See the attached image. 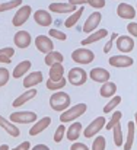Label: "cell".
<instances>
[{"instance_id":"obj_22","label":"cell","mask_w":137,"mask_h":150,"mask_svg":"<svg viewBox=\"0 0 137 150\" xmlns=\"http://www.w3.org/2000/svg\"><path fill=\"white\" fill-rule=\"evenodd\" d=\"M37 96V89H28L25 93H22L19 98H16V99L13 100V106L15 108H19V106H22L23 103H26L28 100H31L32 98H35Z\"/></svg>"},{"instance_id":"obj_10","label":"cell","mask_w":137,"mask_h":150,"mask_svg":"<svg viewBox=\"0 0 137 150\" xmlns=\"http://www.w3.org/2000/svg\"><path fill=\"white\" fill-rule=\"evenodd\" d=\"M35 47H37V50L40 51V52L48 54V52L54 51V42L47 35H38L35 38Z\"/></svg>"},{"instance_id":"obj_17","label":"cell","mask_w":137,"mask_h":150,"mask_svg":"<svg viewBox=\"0 0 137 150\" xmlns=\"http://www.w3.org/2000/svg\"><path fill=\"white\" fill-rule=\"evenodd\" d=\"M43 82V73L41 71H32L29 74L25 76L23 79V86L26 89H34V86L40 85Z\"/></svg>"},{"instance_id":"obj_8","label":"cell","mask_w":137,"mask_h":150,"mask_svg":"<svg viewBox=\"0 0 137 150\" xmlns=\"http://www.w3.org/2000/svg\"><path fill=\"white\" fill-rule=\"evenodd\" d=\"M101 21H102V15H101L99 12H93V13H91V15L88 16L86 22L83 23V32H86V34L95 32V31L98 29Z\"/></svg>"},{"instance_id":"obj_42","label":"cell","mask_w":137,"mask_h":150,"mask_svg":"<svg viewBox=\"0 0 137 150\" xmlns=\"http://www.w3.org/2000/svg\"><path fill=\"white\" fill-rule=\"evenodd\" d=\"M70 150H89V147L83 143H73L70 146Z\"/></svg>"},{"instance_id":"obj_45","label":"cell","mask_w":137,"mask_h":150,"mask_svg":"<svg viewBox=\"0 0 137 150\" xmlns=\"http://www.w3.org/2000/svg\"><path fill=\"white\" fill-rule=\"evenodd\" d=\"M69 3L73 6H77V4H86V0H70Z\"/></svg>"},{"instance_id":"obj_16","label":"cell","mask_w":137,"mask_h":150,"mask_svg":"<svg viewBox=\"0 0 137 150\" xmlns=\"http://www.w3.org/2000/svg\"><path fill=\"white\" fill-rule=\"evenodd\" d=\"M34 21L40 25V26H50L53 23V18H51V13L48 10L44 9H40L34 13Z\"/></svg>"},{"instance_id":"obj_11","label":"cell","mask_w":137,"mask_h":150,"mask_svg":"<svg viewBox=\"0 0 137 150\" xmlns=\"http://www.w3.org/2000/svg\"><path fill=\"white\" fill-rule=\"evenodd\" d=\"M108 63H109V66H112V67L121 69V67H130V66H133V64H134V60H133L131 57H128V55H121V54H118V55L109 57Z\"/></svg>"},{"instance_id":"obj_35","label":"cell","mask_w":137,"mask_h":150,"mask_svg":"<svg viewBox=\"0 0 137 150\" xmlns=\"http://www.w3.org/2000/svg\"><path fill=\"white\" fill-rule=\"evenodd\" d=\"M22 4V0H12V1H4V3H0V12H6V10H10V9H16L18 6Z\"/></svg>"},{"instance_id":"obj_4","label":"cell","mask_w":137,"mask_h":150,"mask_svg":"<svg viewBox=\"0 0 137 150\" xmlns=\"http://www.w3.org/2000/svg\"><path fill=\"white\" fill-rule=\"evenodd\" d=\"M37 114L32 111H19V112H13L10 115V122L13 124H29L37 121Z\"/></svg>"},{"instance_id":"obj_36","label":"cell","mask_w":137,"mask_h":150,"mask_svg":"<svg viewBox=\"0 0 137 150\" xmlns=\"http://www.w3.org/2000/svg\"><path fill=\"white\" fill-rule=\"evenodd\" d=\"M64 136H66V127H64V124H60V125L57 127L55 133H54V142H55V143H60Z\"/></svg>"},{"instance_id":"obj_23","label":"cell","mask_w":137,"mask_h":150,"mask_svg":"<svg viewBox=\"0 0 137 150\" xmlns=\"http://www.w3.org/2000/svg\"><path fill=\"white\" fill-rule=\"evenodd\" d=\"M108 35V31L106 29H96L95 32L89 34V37L86 40H82V45H88V44H93L99 40H104L105 37Z\"/></svg>"},{"instance_id":"obj_25","label":"cell","mask_w":137,"mask_h":150,"mask_svg":"<svg viewBox=\"0 0 137 150\" xmlns=\"http://www.w3.org/2000/svg\"><path fill=\"white\" fill-rule=\"evenodd\" d=\"M117 92V85L114 82H106V83H102L101 89H99V93L101 96L104 98H112Z\"/></svg>"},{"instance_id":"obj_34","label":"cell","mask_w":137,"mask_h":150,"mask_svg":"<svg viewBox=\"0 0 137 150\" xmlns=\"http://www.w3.org/2000/svg\"><path fill=\"white\" fill-rule=\"evenodd\" d=\"M66 83H67V80L63 77L61 80H58V82H51L50 79L47 80V88L50 89V91H60L61 88H64L66 86Z\"/></svg>"},{"instance_id":"obj_44","label":"cell","mask_w":137,"mask_h":150,"mask_svg":"<svg viewBox=\"0 0 137 150\" xmlns=\"http://www.w3.org/2000/svg\"><path fill=\"white\" fill-rule=\"evenodd\" d=\"M31 150H50V147L45 146V144H37V146H34Z\"/></svg>"},{"instance_id":"obj_33","label":"cell","mask_w":137,"mask_h":150,"mask_svg":"<svg viewBox=\"0 0 137 150\" xmlns=\"http://www.w3.org/2000/svg\"><path fill=\"white\" fill-rule=\"evenodd\" d=\"M106 147V140L104 136H98L95 137L93 143H92V150H105Z\"/></svg>"},{"instance_id":"obj_27","label":"cell","mask_w":137,"mask_h":150,"mask_svg":"<svg viewBox=\"0 0 137 150\" xmlns=\"http://www.w3.org/2000/svg\"><path fill=\"white\" fill-rule=\"evenodd\" d=\"M45 64L47 66H53V64H57V63H63V60H64V57H63V54L61 52H58V51H51V52H48L45 54Z\"/></svg>"},{"instance_id":"obj_28","label":"cell","mask_w":137,"mask_h":150,"mask_svg":"<svg viewBox=\"0 0 137 150\" xmlns=\"http://www.w3.org/2000/svg\"><path fill=\"white\" fill-rule=\"evenodd\" d=\"M83 15V7H79V9H76V12H73L67 19H66V22H64V26L66 28H73L77 22H79V19H80V16Z\"/></svg>"},{"instance_id":"obj_9","label":"cell","mask_w":137,"mask_h":150,"mask_svg":"<svg viewBox=\"0 0 137 150\" xmlns=\"http://www.w3.org/2000/svg\"><path fill=\"white\" fill-rule=\"evenodd\" d=\"M109 76H111V73L104 67H95L88 73V77H91L93 82H98V83L109 82Z\"/></svg>"},{"instance_id":"obj_18","label":"cell","mask_w":137,"mask_h":150,"mask_svg":"<svg viewBox=\"0 0 137 150\" xmlns=\"http://www.w3.org/2000/svg\"><path fill=\"white\" fill-rule=\"evenodd\" d=\"M50 124H51V118H50V117H44V118H41L40 121L37 120V121H35V124L31 127L29 134H31V136H38L40 133H43V131L45 130Z\"/></svg>"},{"instance_id":"obj_13","label":"cell","mask_w":137,"mask_h":150,"mask_svg":"<svg viewBox=\"0 0 137 150\" xmlns=\"http://www.w3.org/2000/svg\"><path fill=\"white\" fill-rule=\"evenodd\" d=\"M13 41H15L18 48H28L32 42V38H31V34L28 31H18L13 37Z\"/></svg>"},{"instance_id":"obj_41","label":"cell","mask_w":137,"mask_h":150,"mask_svg":"<svg viewBox=\"0 0 137 150\" xmlns=\"http://www.w3.org/2000/svg\"><path fill=\"white\" fill-rule=\"evenodd\" d=\"M127 29H128V32H130V35H133V38H136L137 37V23L133 21V22H130L128 25H127Z\"/></svg>"},{"instance_id":"obj_38","label":"cell","mask_w":137,"mask_h":150,"mask_svg":"<svg viewBox=\"0 0 137 150\" xmlns=\"http://www.w3.org/2000/svg\"><path fill=\"white\" fill-rule=\"evenodd\" d=\"M50 37L54 40H60V41H66V38H67V35L58 29H50Z\"/></svg>"},{"instance_id":"obj_46","label":"cell","mask_w":137,"mask_h":150,"mask_svg":"<svg viewBox=\"0 0 137 150\" xmlns=\"http://www.w3.org/2000/svg\"><path fill=\"white\" fill-rule=\"evenodd\" d=\"M0 150H10V149H9L7 144H1V146H0Z\"/></svg>"},{"instance_id":"obj_14","label":"cell","mask_w":137,"mask_h":150,"mask_svg":"<svg viewBox=\"0 0 137 150\" xmlns=\"http://www.w3.org/2000/svg\"><path fill=\"white\" fill-rule=\"evenodd\" d=\"M117 15L121 18V19H133L136 18V9L128 4V3H118L117 6Z\"/></svg>"},{"instance_id":"obj_43","label":"cell","mask_w":137,"mask_h":150,"mask_svg":"<svg viewBox=\"0 0 137 150\" xmlns=\"http://www.w3.org/2000/svg\"><path fill=\"white\" fill-rule=\"evenodd\" d=\"M29 149H31V143L29 142H23V143L18 144L15 149H12V150H29Z\"/></svg>"},{"instance_id":"obj_39","label":"cell","mask_w":137,"mask_h":150,"mask_svg":"<svg viewBox=\"0 0 137 150\" xmlns=\"http://www.w3.org/2000/svg\"><path fill=\"white\" fill-rule=\"evenodd\" d=\"M117 38H118V34H115V32H114V34L111 35V40H108V42L105 44V47H104V52H106V54H108V52L111 51L112 44H114V40H117Z\"/></svg>"},{"instance_id":"obj_5","label":"cell","mask_w":137,"mask_h":150,"mask_svg":"<svg viewBox=\"0 0 137 150\" xmlns=\"http://www.w3.org/2000/svg\"><path fill=\"white\" fill-rule=\"evenodd\" d=\"M93 58H95L93 51L88 48H77L72 52V60L77 64H89L93 61Z\"/></svg>"},{"instance_id":"obj_15","label":"cell","mask_w":137,"mask_h":150,"mask_svg":"<svg viewBox=\"0 0 137 150\" xmlns=\"http://www.w3.org/2000/svg\"><path fill=\"white\" fill-rule=\"evenodd\" d=\"M48 9L54 13H73L76 12V6L70 4L69 1L67 3H63V1H54L51 4H48Z\"/></svg>"},{"instance_id":"obj_26","label":"cell","mask_w":137,"mask_h":150,"mask_svg":"<svg viewBox=\"0 0 137 150\" xmlns=\"http://www.w3.org/2000/svg\"><path fill=\"white\" fill-rule=\"evenodd\" d=\"M134 139H136V124L134 121L128 122V133H127V142L124 144V150H131L134 144Z\"/></svg>"},{"instance_id":"obj_2","label":"cell","mask_w":137,"mask_h":150,"mask_svg":"<svg viewBox=\"0 0 137 150\" xmlns=\"http://www.w3.org/2000/svg\"><path fill=\"white\" fill-rule=\"evenodd\" d=\"M86 109H88V105H86V103H76L75 106L67 108L64 112H61L60 121H61L63 124H64V122H72V121H75L76 118L82 117V115L86 112Z\"/></svg>"},{"instance_id":"obj_1","label":"cell","mask_w":137,"mask_h":150,"mask_svg":"<svg viewBox=\"0 0 137 150\" xmlns=\"http://www.w3.org/2000/svg\"><path fill=\"white\" fill-rule=\"evenodd\" d=\"M70 102H72V99H70V96L66 92H55L50 98V106L54 111L64 112L70 106Z\"/></svg>"},{"instance_id":"obj_3","label":"cell","mask_w":137,"mask_h":150,"mask_svg":"<svg viewBox=\"0 0 137 150\" xmlns=\"http://www.w3.org/2000/svg\"><path fill=\"white\" fill-rule=\"evenodd\" d=\"M67 80L73 86H82L88 80V73L82 67H73V69H70V71L67 74Z\"/></svg>"},{"instance_id":"obj_6","label":"cell","mask_w":137,"mask_h":150,"mask_svg":"<svg viewBox=\"0 0 137 150\" xmlns=\"http://www.w3.org/2000/svg\"><path fill=\"white\" fill-rule=\"evenodd\" d=\"M31 13H32V7H31L29 4L21 6V7L18 9V12L15 13V16H13V19H12V23H13L16 28L22 26V25L28 21V18L31 16Z\"/></svg>"},{"instance_id":"obj_7","label":"cell","mask_w":137,"mask_h":150,"mask_svg":"<svg viewBox=\"0 0 137 150\" xmlns=\"http://www.w3.org/2000/svg\"><path fill=\"white\" fill-rule=\"evenodd\" d=\"M105 122H106V120H105L104 117H98V118H95L91 124L85 128L83 136H85L86 139H91V137H93V136H96V134L105 127Z\"/></svg>"},{"instance_id":"obj_31","label":"cell","mask_w":137,"mask_h":150,"mask_svg":"<svg viewBox=\"0 0 137 150\" xmlns=\"http://www.w3.org/2000/svg\"><path fill=\"white\" fill-rule=\"evenodd\" d=\"M13 54H15V50H13L12 47L1 48V50H0V63L9 64V63H10V58H12Z\"/></svg>"},{"instance_id":"obj_32","label":"cell","mask_w":137,"mask_h":150,"mask_svg":"<svg viewBox=\"0 0 137 150\" xmlns=\"http://www.w3.org/2000/svg\"><path fill=\"white\" fill-rule=\"evenodd\" d=\"M121 103V96H112L111 99H109V102L104 106V112L105 114H109L112 109H115L118 105Z\"/></svg>"},{"instance_id":"obj_40","label":"cell","mask_w":137,"mask_h":150,"mask_svg":"<svg viewBox=\"0 0 137 150\" xmlns=\"http://www.w3.org/2000/svg\"><path fill=\"white\" fill-rule=\"evenodd\" d=\"M86 3L91 4L92 7H95V9H101V7H104V6L106 4L105 0H88Z\"/></svg>"},{"instance_id":"obj_12","label":"cell","mask_w":137,"mask_h":150,"mask_svg":"<svg viewBox=\"0 0 137 150\" xmlns=\"http://www.w3.org/2000/svg\"><path fill=\"white\" fill-rule=\"evenodd\" d=\"M115 41H117V48L121 52H130L136 47L134 40L131 37H127V35H118V38Z\"/></svg>"},{"instance_id":"obj_29","label":"cell","mask_w":137,"mask_h":150,"mask_svg":"<svg viewBox=\"0 0 137 150\" xmlns=\"http://www.w3.org/2000/svg\"><path fill=\"white\" fill-rule=\"evenodd\" d=\"M111 131H112V137H114V143H115V146L121 147L123 140H124V136H123V128H121V122H118L117 125H114V128H112Z\"/></svg>"},{"instance_id":"obj_30","label":"cell","mask_w":137,"mask_h":150,"mask_svg":"<svg viewBox=\"0 0 137 150\" xmlns=\"http://www.w3.org/2000/svg\"><path fill=\"white\" fill-rule=\"evenodd\" d=\"M121 117H123V114H121L120 111L112 112V115H111L109 121H108V122H105V128H106L108 131H109V130H112V128H114V125H117L118 122H121Z\"/></svg>"},{"instance_id":"obj_19","label":"cell","mask_w":137,"mask_h":150,"mask_svg":"<svg viewBox=\"0 0 137 150\" xmlns=\"http://www.w3.org/2000/svg\"><path fill=\"white\" fill-rule=\"evenodd\" d=\"M0 127L4 128V131L9 133L12 137H19V134H21V131H19V128L16 127V124L10 122V121L6 120L3 115H0Z\"/></svg>"},{"instance_id":"obj_37","label":"cell","mask_w":137,"mask_h":150,"mask_svg":"<svg viewBox=\"0 0 137 150\" xmlns=\"http://www.w3.org/2000/svg\"><path fill=\"white\" fill-rule=\"evenodd\" d=\"M9 77H10L9 70H7V69H4V67H0V88H1V86H4V85L9 82Z\"/></svg>"},{"instance_id":"obj_20","label":"cell","mask_w":137,"mask_h":150,"mask_svg":"<svg viewBox=\"0 0 137 150\" xmlns=\"http://www.w3.org/2000/svg\"><path fill=\"white\" fill-rule=\"evenodd\" d=\"M80 133H82V124L80 122H72V125L69 127V128H66V137H67V140H70V142H75V140H77L79 139V136H80Z\"/></svg>"},{"instance_id":"obj_21","label":"cell","mask_w":137,"mask_h":150,"mask_svg":"<svg viewBox=\"0 0 137 150\" xmlns=\"http://www.w3.org/2000/svg\"><path fill=\"white\" fill-rule=\"evenodd\" d=\"M64 67H63V63H57V64H53L50 67V80L51 82H58L61 80L64 76Z\"/></svg>"},{"instance_id":"obj_24","label":"cell","mask_w":137,"mask_h":150,"mask_svg":"<svg viewBox=\"0 0 137 150\" xmlns=\"http://www.w3.org/2000/svg\"><path fill=\"white\" fill-rule=\"evenodd\" d=\"M31 66H32V63H31L29 60L21 61V63L15 67V70H13V77H15V79H19V77L25 76V74L28 73V70L31 69Z\"/></svg>"}]
</instances>
